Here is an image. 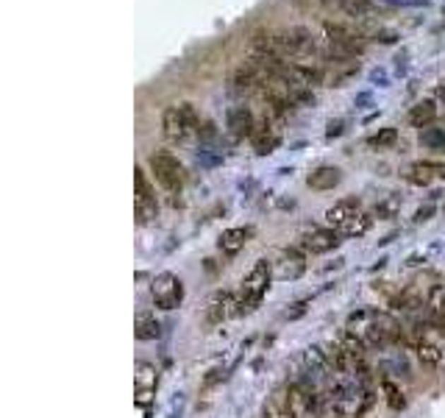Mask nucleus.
Returning a JSON list of instances; mask_svg holds the SVG:
<instances>
[{"label": "nucleus", "instance_id": "nucleus-1", "mask_svg": "<svg viewBox=\"0 0 445 418\" xmlns=\"http://www.w3.org/2000/svg\"><path fill=\"white\" fill-rule=\"evenodd\" d=\"M270 279H273L270 262L259 260L251 268V274L245 277V281H242V290L237 293V315H248V313H254L262 304V298H265L267 290H270Z\"/></svg>", "mask_w": 445, "mask_h": 418}, {"label": "nucleus", "instance_id": "nucleus-2", "mask_svg": "<svg viewBox=\"0 0 445 418\" xmlns=\"http://www.w3.org/2000/svg\"><path fill=\"white\" fill-rule=\"evenodd\" d=\"M134 215H136V223L139 226H150L156 218H159V201H156V192L148 182L145 170L136 168L134 170Z\"/></svg>", "mask_w": 445, "mask_h": 418}, {"label": "nucleus", "instance_id": "nucleus-3", "mask_svg": "<svg viewBox=\"0 0 445 418\" xmlns=\"http://www.w3.org/2000/svg\"><path fill=\"white\" fill-rule=\"evenodd\" d=\"M273 45L281 59H307V56H314L317 50L314 37L307 28H290V31L273 34Z\"/></svg>", "mask_w": 445, "mask_h": 418}, {"label": "nucleus", "instance_id": "nucleus-4", "mask_svg": "<svg viewBox=\"0 0 445 418\" xmlns=\"http://www.w3.org/2000/svg\"><path fill=\"white\" fill-rule=\"evenodd\" d=\"M148 165H150L153 179L165 187L167 192H178L184 187V168H181V162H178L173 153L159 151V153H153L148 159Z\"/></svg>", "mask_w": 445, "mask_h": 418}, {"label": "nucleus", "instance_id": "nucleus-5", "mask_svg": "<svg viewBox=\"0 0 445 418\" xmlns=\"http://www.w3.org/2000/svg\"><path fill=\"white\" fill-rule=\"evenodd\" d=\"M400 337V326L393 315L387 313H379V315H370V321L364 324V343L373 346V349H384L390 343H396Z\"/></svg>", "mask_w": 445, "mask_h": 418}, {"label": "nucleus", "instance_id": "nucleus-6", "mask_svg": "<svg viewBox=\"0 0 445 418\" xmlns=\"http://www.w3.org/2000/svg\"><path fill=\"white\" fill-rule=\"evenodd\" d=\"M150 296H153V304L159 310H176L178 304H181V298H184V284H181V279L176 274L165 271V274H159V277L153 279Z\"/></svg>", "mask_w": 445, "mask_h": 418}, {"label": "nucleus", "instance_id": "nucleus-7", "mask_svg": "<svg viewBox=\"0 0 445 418\" xmlns=\"http://www.w3.org/2000/svg\"><path fill=\"white\" fill-rule=\"evenodd\" d=\"M231 315H237V296L228 290H218L209 301H206V321L212 326H220Z\"/></svg>", "mask_w": 445, "mask_h": 418}, {"label": "nucleus", "instance_id": "nucleus-8", "mask_svg": "<svg viewBox=\"0 0 445 418\" xmlns=\"http://www.w3.org/2000/svg\"><path fill=\"white\" fill-rule=\"evenodd\" d=\"M440 176H445V168L440 162H429V159H417L403 170V179L415 187H429Z\"/></svg>", "mask_w": 445, "mask_h": 418}, {"label": "nucleus", "instance_id": "nucleus-9", "mask_svg": "<svg viewBox=\"0 0 445 418\" xmlns=\"http://www.w3.org/2000/svg\"><path fill=\"white\" fill-rule=\"evenodd\" d=\"M162 129H165V137L170 139V142H184L189 134H195V129L186 123L181 106L165 109V115H162Z\"/></svg>", "mask_w": 445, "mask_h": 418}, {"label": "nucleus", "instance_id": "nucleus-10", "mask_svg": "<svg viewBox=\"0 0 445 418\" xmlns=\"http://www.w3.org/2000/svg\"><path fill=\"white\" fill-rule=\"evenodd\" d=\"M304 271H307V260H304V254L295 251V248L284 251V254L278 257V262H275V277L281 279V281L301 279L304 277Z\"/></svg>", "mask_w": 445, "mask_h": 418}, {"label": "nucleus", "instance_id": "nucleus-11", "mask_svg": "<svg viewBox=\"0 0 445 418\" xmlns=\"http://www.w3.org/2000/svg\"><path fill=\"white\" fill-rule=\"evenodd\" d=\"M228 132L234 134V137H251L254 134V129H256V120H254V112L248 109V106H234V109H228Z\"/></svg>", "mask_w": 445, "mask_h": 418}, {"label": "nucleus", "instance_id": "nucleus-12", "mask_svg": "<svg viewBox=\"0 0 445 418\" xmlns=\"http://www.w3.org/2000/svg\"><path fill=\"white\" fill-rule=\"evenodd\" d=\"M278 142H281V134H278V129H275L270 120L256 123V129H254V134H251V145H254L256 153H273V151L278 148Z\"/></svg>", "mask_w": 445, "mask_h": 418}, {"label": "nucleus", "instance_id": "nucleus-13", "mask_svg": "<svg viewBox=\"0 0 445 418\" xmlns=\"http://www.w3.org/2000/svg\"><path fill=\"white\" fill-rule=\"evenodd\" d=\"M343 234L337 232V229H314V232L304 240V248L312 251V254H328V251H334L343 240H340Z\"/></svg>", "mask_w": 445, "mask_h": 418}, {"label": "nucleus", "instance_id": "nucleus-14", "mask_svg": "<svg viewBox=\"0 0 445 418\" xmlns=\"http://www.w3.org/2000/svg\"><path fill=\"white\" fill-rule=\"evenodd\" d=\"M354 215H359V198H340L334 207L326 209V223H331L334 229H340L345 221H351Z\"/></svg>", "mask_w": 445, "mask_h": 418}, {"label": "nucleus", "instance_id": "nucleus-15", "mask_svg": "<svg viewBox=\"0 0 445 418\" xmlns=\"http://www.w3.org/2000/svg\"><path fill=\"white\" fill-rule=\"evenodd\" d=\"M340 182H343V170L334 168V165H323V168L312 170L309 176H307V185L312 190H334Z\"/></svg>", "mask_w": 445, "mask_h": 418}, {"label": "nucleus", "instance_id": "nucleus-16", "mask_svg": "<svg viewBox=\"0 0 445 418\" xmlns=\"http://www.w3.org/2000/svg\"><path fill=\"white\" fill-rule=\"evenodd\" d=\"M248 237H251V229H245V226H234V229H225L220 234V240H218V245H220L222 254H228V257H234V254H239L242 248H245V243H248Z\"/></svg>", "mask_w": 445, "mask_h": 418}, {"label": "nucleus", "instance_id": "nucleus-17", "mask_svg": "<svg viewBox=\"0 0 445 418\" xmlns=\"http://www.w3.org/2000/svg\"><path fill=\"white\" fill-rule=\"evenodd\" d=\"M437 120V103L434 100H420L417 106H412V112H409V123L415 126V129H429L432 123Z\"/></svg>", "mask_w": 445, "mask_h": 418}, {"label": "nucleus", "instance_id": "nucleus-18", "mask_svg": "<svg viewBox=\"0 0 445 418\" xmlns=\"http://www.w3.org/2000/svg\"><path fill=\"white\" fill-rule=\"evenodd\" d=\"M134 335H136V340H156L162 335V324L156 321L153 313H139L134 321Z\"/></svg>", "mask_w": 445, "mask_h": 418}, {"label": "nucleus", "instance_id": "nucleus-19", "mask_svg": "<svg viewBox=\"0 0 445 418\" xmlns=\"http://www.w3.org/2000/svg\"><path fill=\"white\" fill-rule=\"evenodd\" d=\"M265 79H262V73L251 64V62H245V64H239L237 67V73H234V79H231V84L237 87V90H251V87H256V84H262Z\"/></svg>", "mask_w": 445, "mask_h": 418}, {"label": "nucleus", "instance_id": "nucleus-20", "mask_svg": "<svg viewBox=\"0 0 445 418\" xmlns=\"http://www.w3.org/2000/svg\"><path fill=\"white\" fill-rule=\"evenodd\" d=\"M370 226H373V218L359 212V215H354L351 221H345V223H343L337 232L343 234V237H362V234L370 232Z\"/></svg>", "mask_w": 445, "mask_h": 418}, {"label": "nucleus", "instance_id": "nucleus-21", "mask_svg": "<svg viewBox=\"0 0 445 418\" xmlns=\"http://www.w3.org/2000/svg\"><path fill=\"white\" fill-rule=\"evenodd\" d=\"M417 357L423 366H440L443 363V349L437 343H429V340H420L417 343Z\"/></svg>", "mask_w": 445, "mask_h": 418}, {"label": "nucleus", "instance_id": "nucleus-22", "mask_svg": "<svg viewBox=\"0 0 445 418\" xmlns=\"http://www.w3.org/2000/svg\"><path fill=\"white\" fill-rule=\"evenodd\" d=\"M337 6L348 17H367L373 11V0H337Z\"/></svg>", "mask_w": 445, "mask_h": 418}, {"label": "nucleus", "instance_id": "nucleus-23", "mask_svg": "<svg viewBox=\"0 0 445 418\" xmlns=\"http://www.w3.org/2000/svg\"><path fill=\"white\" fill-rule=\"evenodd\" d=\"M381 390H384L387 405H390L393 410H403V407H406V399H403V393H400V388L396 385V382L384 379V382H381Z\"/></svg>", "mask_w": 445, "mask_h": 418}, {"label": "nucleus", "instance_id": "nucleus-24", "mask_svg": "<svg viewBox=\"0 0 445 418\" xmlns=\"http://www.w3.org/2000/svg\"><path fill=\"white\" fill-rule=\"evenodd\" d=\"M396 139H398V132H396V129H381V132H376V134L367 139V142H370L373 148H379V151H381V148L396 145Z\"/></svg>", "mask_w": 445, "mask_h": 418}, {"label": "nucleus", "instance_id": "nucleus-25", "mask_svg": "<svg viewBox=\"0 0 445 418\" xmlns=\"http://www.w3.org/2000/svg\"><path fill=\"white\" fill-rule=\"evenodd\" d=\"M398 207H400V198L393 192V195H387L379 207H376V215L379 218H396V212H398Z\"/></svg>", "mask_w": 445, "mask_h": 418}, {"label": "nucleus", "instance_id": "nucleus-26", "mask_svg": "<svg viewBox=\"0 0 445 418\" xmlns=\"http://www.w3.org/2000/svg\"><path fill=\"white\" fill-rule=\"evenodd\" d=\"M420 142L429 148H445V129H423Z\"/></svg>", "mask_w": 445, "mask_h": 418}, {"label": "nucleus", "instance_id": "nucleus-27", "mask_svg": "<svg viewBox=\"0 0 445 418\" xmlns=\"http://www.w3.org/2000/svg\"><path fill=\"white\" fill-rule=\"evenodd\" d=\"M139 388H148V390H153L156 388V368L153 366H148V363H142L139 366Z\"/></svg>", "mask_w": 445, "mask_h": 418}, {"label": "nucleus", "instance_id": "nucleus-28", "mask_svg": "<svg viewBox=\"0 0 445 418\" xmlns=\"http://www.w3.org/2000/svg\"><path fill=\"white\" fill-rule=\"evenodd\" d=\"M307 310H309V301H298V304H292V310L284 313V318L287 321H298L301 315H307Z\"/></svg>", "mask_w": 445, "mask_h": 418}, {"label": "nucleus", "instance_id": "nucleus-29", "mask_svg": "<svg viewBox=\"0 0 445 418\" xmlns=\"http://www.w3.org/2000/svg\"><path fill=\"white\" fill-rule=\"evenodd\" d=\"M432 215H434V207H432V204H426V207H420V209L415 212V223H426Z\"/></svg>", "mask_w": 445, "mask_h": 418}, {"label": "nucleus", "instance_id": "nucleus-30", "mask_svg": "<svg viewBox=\"0 0 445 418\" xmlns=\"http://www.w3.org/2000/svg\"><path fill=\"white\" fill-rule=\"evenodd\" d=\"M326 134H328V137H340V134H343V123H340V120H337V123H331Z\"/></svg>", "mask_w": 445, "mask_h": 418}]
</instances>
